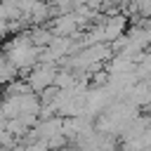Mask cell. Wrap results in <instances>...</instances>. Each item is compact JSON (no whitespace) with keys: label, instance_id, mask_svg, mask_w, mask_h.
Wrapping results in <instances>:
<instances>
[{"label":"cell","instance_id":"1","mask_svg":"<svg viewBox=\"0 0 151 151\" xmlns=\"http://www.w3.org/2000/svg\"><path fill=\"white\" fill-rule=\"evenodd\" d=\"M35 59H38V47H35L28 38L14 40V42L9 45V50H7V61H9V66L24 68V66H31Z\"/></svg>","mask_w":151,"mask_h":151},{"label":"cell","instance_id":"2","mask_svg":"<svg viewBox=\"0 0 151 151\" xmlns=\"http://www.w3.org/2000/svg\"><path fill=\"white\" fill-rule=\"evenodd\" d=\"M28 83H31L33 90H42L45 85L54 83V68H50V66H40V68H35V71L31 73Z\"/></svg>","mask_w":151,"mask_h":151}]
</instances>
